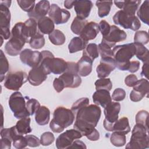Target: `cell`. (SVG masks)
<instances>
[{
  "label": "cell",
  "instance_id": "6da1fadb",
  "mask_svg": "<svg viewBox=\"0 0 149 149\" xmlns=\"http://www.w3.org/2000/svg\"><path fill=\"white\" fill-rule=\"evenodd\" d=\"M101 115V109L95 104H91L80 109L76 113L74 129L82 136L88 135L96 127Z\"/></svg>",
  "mask_w": 149,
  "mask_h": 149
},
{
  "label": "cell",
  "instance_id": "7a4b0ae2",
  "mask_svg": "<svg viewBox=\"0 0 149 149\" xmlns=\"http://www.w3.org/2000/svg\"><path fill=\"white\" fill-rule=\"evenodd\" d=\"M74 118L75 116L71 109L58 107L54 111L49 127L55 133H61L73 123Z\"/></svg>",
  "mask_w": 149,
  "mask_h": 149
},
{
  "label": "cell",
  "instance_id": "3957f363",
  "mask_svg": "<svg viewBox=\"0 0 149 149\" xmlns=\"http://www.w3.org/2000/svg\"><path fill=\"white\" fill-rule=\"evenodd\" d=\"M112 51L116 68L120 70H127L130 60L135 55L136 53L134 42L115 46Z\"/></svg>",
  "mask_w": 149,
  "mask_h": 149
},
{
  "label": "cell",
  "instance_id": "277c9868",
  "mask_svg": "<svg viewBox=\"0 0 149 149\" xmlns=\"http://www.w3.org/2000/svg\"><path fill=\"white\" fill-rule=\"evenodd\" d=\"M23 22H17L13 27L11 31V37L9 40L5 45V52L13 56L19 55L26 43L22 31Z\"/></svg>",
  "mask_w": 149,
  "mask_h": 149
},
{
  "label": "cell",
  "instance_id": "5b68a950",
  "mask_svg": "<svg viewBox=\"0 0 149 149\" xmlns=\"http://www.w3.org/2000/svg\"><path fill=\"white\" fill-rule=\"evenodd\" d=\"M42 60L40 64L45 70L48 74L52 73L60 74L64 73L68 66L67 62L62 58H54V55L49 51L44 50L41 52Z\"/></svg>",
  "mask_w": 149,
  "mask_h": 149
},
{
  "label": "cell",
  "instance_id": "8992f818",
  "mask_svg": "<svg viewBox=\"0 0 149 149\" xmlns=\"http://www.w3.org/2000/svg\"><path fill=\"white\" fill-rule=\"evenodd\" d=\"M149 147L148 128L140 124H136L132 131L130 141L125 148L130 149H144Z\"/></svg>",
  "mask_w": 149,
  "mask_h": 149
},
{
  "label": "cell",
  "instance_id": "52a82bcc",
  "mask_svg": "<svg viewBox=\"0 0 149 149\" xmlns=\"http://www.w3.org/2000/svg\"><path fill=\"white\" fill-rule=\"evenodd\" d=\"M8 104L16 118L22 119L30 116L26 108L25 98L20 92L16 91L12 93L9 97Z\"/></svg>",
  "mask_w": 149,
  "mask_h": 149
},
{
  "label": "cell",
  "instance_id": "ba28073f",
  "mask_svg": "<svg viewBox=\"0 0 149 149\" xmlns=\"http://www.w3.org/2000/svg\"><path fill=\"white\" fill-rule=\"evenodd\" d=\"M112 19L115 24L120 25L126 29L137 31L141 27V23L137 16H130L122 10L116 12Z\"/></svg>",
  "mask_w": 149,
  "mask_h": 149
},
{
  "label": "cell",
  "instance_id": "9c48e42d",
  "mask_svg": "<svg viewBox=\"0 0 149 149\" xmlns=\"http://www.w3.org/2000/svg\"><path fill=\"white\" fill-rule=\"evenodd\" d=\"M27 76L23 71L9 72L5 78L3 86L8 90L17 91L28 80Z\"/></svg>",
  "mask_w": 149,
  "mask_h": 149
},
{
  "label": "cell",
  "instance_id": "30bf717a",
  "mask_svg": "<svg viewBox=\"0 0 149 149\" xmlns=\"http://www.w3.org/2000/svg\"><path fill=\"white\" fill-rule=\"evenodd\" d=\"M120 110V104L119 102H111L105 108H104V113L105 119L103 125L105 130L112 132L113 125L118 119V114Z\"/></svg>",
  "mask_w": 149,
  "mask_h": 149
},
{
  "label": "cell",
  "instance_id": "8fae6325",
  "mask_svg": "<svg viewBox=\"0 0 149 149\" xmlns=\"http://www.w3.org/2000/svg\"><path fill=\"white\" fill-rule=\"evenodd\" d=\"M82 134L75 129L67 130L61 134L56 140V147L58 149L69 148L76 139L82 137Z\"/></svg>",
  "mask_w": 149,
  "mask_h": 149
},
{
  "label": "cell",
  "instance_id": "7c38bea8",
  "mask_svg": "<svg viewBox=\"0 0 149 149\" xmlns=\"http://www.w3.org/2000/svg\"><path fill=\"white\" fill-rule=\"evenodd\" d=\"M0 13L1 37L3 40H8L10 36L9 28L11 15L9 7L0 3Z\"/></svg>",
  "mask_w": 149,
  "mask_h": 149
},
{
  "label": "cell",
  "instance_id": "4fadbf2b",
  "mask_svg": "<svg viewBox=\"0 0 149 149\" xmlns=\"http://www.w3.org/2000/svg\"><path fill=\"white\" fill-rule=\"evenodd\" d=\"M20 59L23 63L31 68H34L40 65L42 60V55L39 51L26 48L20 53Z\"/></svg>",
  "mask_w": 149,
  "mask_h": 149
},
{
  "label": "cell",
  "instance_id": "5bb4252c",
  "mask_svg": "<svg viewBox=\"0 0 149 149\" xmlns=\"http://www.w3.org/2000/svg\"><path fill=\"white\" fill-rule=\"evenodd\" d=\"M127 34L125 31L120 29L118 27L112 25L109 33L102 37L101 42L105 43L111 48L115 47L116 42L123 41L126 39Z\"/></svg>",
  "mask_w": 149,
  "mask_h": 149
},
{
  "label": "cell",
  "instance_id": "9a60e30c",
  "mask_svg": "<svg viewBox=\"0 0 149 149\" xmlns=\"http://www.w3.org/2000/svg\"><path fill=\"white\" fill-rule=\"evenodd\" d=\"M49 17L56 24L66 23L70 17V13L64 9L61 8L55 3L51 4L48 12Z\"/></svg>",
  "mask_w": 149,
  "mask_h": 149
},
{
  "label": "cell",
  "instance_id": "2e32d148",
  "mask_svg": "<svg viewBox=\"0 0 149 149\" xmlns=\"http://www.w3.org/2000/svg\"><path fill=\"white\" fill-rule=\"evenodd\" d=\"M115 68L116 63L113 58H101L100 64L96 68L97 76L99 78H105Z\"/></svg>",
  "mask_w": 149,
  "mask_h": 149
},
{
  "label": "cell",
  "instance_id": "e0dca14e",
  "mask_svg": "<svg viewBox=\"0 0 149 149\" xmlns=\"http://www.w3.org/2000/svg\"><path fill=\"white\" fill-rule=\"evenodd\" d=\"M48 73L42 66L32 68L29 71L27 80L30 84L34 86H37L42 84L47 78Z\"/></svg>",
  "mask_w": 149,
  "mask_h": 149
},
{
  "label": "cell",
  "instance_id": "ac0fdd59",
  "mask_svg": "<svg viewBox=\"0 0 149 149\" xmlns=\"http://www.w3.org/2000/svg\"><path fill=\"white\" fill-rule=\"evenodd\" d=\"M50 6L48 1H40L35 5L33 10L27 13V15L30 18H32L36 21L38 20L41 18L45 17L48 12H49Z\"/></svg>",
  "mask_w": 149,
  "mask_h": 149
},
{
  "label": "cell",
  "instance_id": "d6986e66",
  "mask_svg": "<svg viewBox=\"0 0 149 149\" xmlns=\"http://www.w3.org/2000/svg\"><path fill=\"white\" fill-rule=\"evenodd\" d=\"M93 6V2L89 0L76 1L74 8L77 17L81 19H86L90 15Z\"/></svg>",
  "mask_w": 149,
  "mask_h": 149
},
{
  "label": "cell",
  "instance_id": "ffe728a7",
  "mask_svg": "<svg viewBox=\"0 0 149 149\" xmlns=\"http://www.w3.org/2000/svg\"><path fill=\"white\" fill-rule=\"evenodd\" d=\"M141 0L135 1H115L114 3L118 8L122 9L127 15L130 16H135L136 12L141 3Z\"/></svg>",
  "mask_w": 149,
  "mask_h": 149
},
{
  "label": "cell",
  "instance_id": "44dd1931",
  "mask_svg": "<svg viewBox=\"0 0 149 149\" xmlns=\"http://www.w3.org/2000/svg\"><path fill=\"white\" fill-rule=\"evenodd\" d=\"M99 31L98 24L97 23L94 22H87L80 34V37L88 42V41L94 39L99 33Z\"/></svg>",
  "mask_w": 149,
  "mask_h": 149
},
{
  "label": "cell",
  "instance_id": "7402d4cb",
  "mask_svg": "<svg viewBox=\"0 0 149 149\" xmlns=\"http://www.w3.org/2000/svg\"><path fill=\"white\" fill-rule=\"evenodd\" d=\"M59 78L62 81L65 87L76 88L80 86L81 83V77L77 73L65 72Z\"/></svg>",
  "mask_w": 149,
  "mask_h": 149
},
{
  "label": "cell",
  "instance_id": "603a6c76",
  "mask_svg": "<svg viewBox=\"0 0 149 149\" xmlns=\"http://www.w3.org/2000/svg\"><path fill=\"white\" fill-rule=\"evenodd\" d=\"M22 31L26 42H29L30 38L38 32L37 21L32 18L26 20L23 23Z\"/></svg>",
  "mask_w": 149,
  "mask_h": 149
},
{
  "label": "cell",
  "instance_id": "cb8c5ba5",
  "mask_svg": "<svg viewBox=\"0 0 149 149\" xmlns=\"http://www.w3.org/2000/svg\"><path fill=\"white\" fill-rule=\"evenodd\" d=\"M93 100L97 105L104 108L112 102V97L109 91L106 90H98L93 95Z\"/></svg>",
  "mask_w": 149,
  "mask_h": 149
},
{
  "label": "cell",
  "instance_id": "d4e9b609",
  "mask_svg": "<svg viewBox=\"0 0 149 149\" xmlns=\"http://www.w3.org/2000/svg\"><path fill=\"white\" fill-rule=\"evenodd\" d=\"M93 61L86 56L83 55L77 62L78 74L80 76L86 77L89 75L92 71Z\"/></svg>",
  "mask_w": 149,
  "mask_h": 149
},
{
  "label": "cell",
  "instance_id": "484cf974",
  "mask_svg": "<svg viewBox=\"0 0 149 149\" xmlns=\"http://www.w3.org/2000/svg\"><path fill=\"white\" fill-rule=\"evenodd\" d=\"M37 27L39 33L42 34H49L55 28L54 22L47 16L43 17L38 20Z\"/></svg>",
  "mask_w": 149,
  "mask_h": 149
},
{
  "label": "cell",
  "instance_id": "4316f807",
  "mask_svg": "<svg viewBox=\"0 0 149 149\" xmlns=\"http://www.w3.org/2000/svg\"><path fill=\"white\" fill-rule=\"evenodd\" d=\"M50 118V111L45 106H41L36 112L35 120L36 123L41 126L48 123Z\"/></svg>",
  "mask_w": 149,
  "mask_h": 149
},
{
  "label": "cell",
  "instance_id": "83f0119b",
  "mask_svg": "<svg viewBox=\"0 0 149 149\" xmlns=\"http://www.w3.org/2000/svg\"><path fill=\"white\" fill-rule=\"evenodd\" d=\"M87 42L84 41L80 37H73L68 45L69 53H74L84 50L87 46Z\"/></svg>",
  "mask_w": 149,
  "mask_h": 149
},
{
  "label": "cell",
  "instance_id": "f1b7e54d",
  "mask_svg": "<svg viewBox=\"0 0 149 149\" xmlns=\"http://www.w3.org/2000/svg\"><path fill=\"white\" fill-rule=\"evenodd\" d=\"M31 119L29 117H26L19 120L15 126L16 130L17 133L20 135L27 134L32 131V129L30 127Z\"/></svg>",
  "mask_w": 149,
  "mask_h": 149
},
{
  "label": "cell",
  "instance_id": "f546056e",
  "mask_svg": "<svg viewBox=\"0 0 149 149\" xmlns=\"http://www.w3.org/2000/svg\"><path fill=\"white\" fill-rule=\"evenodd\" d=\"M112 132H117L126 134L130 132L129 120L126 117H123L116 121L113 125Z\"/></svg>",
  "mask_w": 149,
  "mask_h": 149
},
{
  "label": "cell",
  "instance_id": "4dcf8cb0",
  "mask_svg": "<svg viewBox=\"0 0 149 149\" xmlns=\"http://www.w3.org/2000/svg\"><path fill=\"white\" fill-rule=\"evenodd\" d=\"M111 1H97L95 5L98 8V14L100 17H104L109 15L112 5Z\"/></svg>",
  "mask_w": 149,
  "mask_h": 149
},
{
  "label": "cell",
  "instance_id": "1f68e13d",
  "mask_svg": "<svg viewBox=\"0 0 149 149\" xmlns=\"http://www.w3.org/2000/svg\"><path fill=\"white\" fill-rule=\"evenodd\" d=\"M139 19L145 24H149V1H145L140 6L137 12Z\"/></svg>",
  "mask_w": 149,
  "mask_h": 149
},
{
  "label": "cell",
  "instance_id": "d6a6232c",
  "mask_svg": "<svg viewBox=\"0 0 149 149\" xmlns=\"http://www.w3.org/2000/svg\"><path fill=\"white\" fill-rule=\"evenodd\" d=\"M134 44L136 47L135 55L136 57L143 63L148 62L149 51L148 49L143 44L136 42H134Z\"/></svg>",
  "mask_w": 149,
  "mask_h": 149
},
{
  "label": "cell",
  "instance_id": "836d02e7",
  "mask_svg": "<svg viewBox=\"0 0 149 149\" xmlns=\"http://www.w3.org/2000/svg\"><path fill=\"white\" fill-rule=\"evenodd\" d=\"M134 91L141 94L144 97H148L149 93V83L147 79H141L137 81L135 85L133 87Z\"/></svg>",
  "mask_w": 149,
  "mask_h": 149
},
{
  "label": "cell",
  "instance_id": "e575fe53",
  "mask_svg": "<svg viewBox=\"0 0 149 149\" xmlns=\"http://www.w3.org/2000/svg\"><path fill=\"white\" fill-rule=\"evenodd\" d=\"M48 38L51 43L55 45H61L63 44L66 40L65 34L59 30H54L48 34Z\"/></svg>",
  "mask_w": 149,
  "mask_h": 149
},
{
  "label": "cell",
  "instance_id": "d590c367",
  "mask_svg": "<svg viewBox=\"0 0 149 149\" xmlns=\"http://www.w3.org/2000/svg\"><path fill=\"white\" fill-rule=\"evenodd\" d=\"M83 55L87 56L91 61H94V60L99 56L98 45L95 43L87 44L83 51Z\"/></svg>",
  "mask_w": 149,
  "mask_h": 149
},
{
  "label": "cell",
  "instance_id": "8d00e7d4",
  "mask_svg": "<svg viewBox=\"0 0 149 149\" xmlns=\"http://www.w3.org/2000/svg\"><path fill=\"white\" fill-rule=\"evenodd\" d=\"M29 43L32 48L36 49H41L45 45V38L43 34L37 32L30 38Z\"/></svg>",
  "mask_w": 149,
  "mask_h": 149
},
{
  "label": "cell",
  "instance_id": "74e56055",
  "mask_svg": "<svg viewBox=\"0 0 149 149\" xmlns=\"http://www.w3.org/2000/svg\"><path fill=\"white\" fill-rule=\"evenodd\" d=\"M87 23L86 19H81L78 17L74 18L71 26L70 29L72 31L77 35H80L85 25Z\"/></svg>",
  "mask_w": 149,
  "mask_h": 149
},
{
  "label": "cell",
  "instance_id": "f35d334b",
  "mask_svg": "<svg viewBox=\"0 0 149 149\" xmlns=\"http://www.w3.org/2000/svg\"><path fill=\"white\" fill-rule=\"evenodd\" d=\"M110 141L114 146L122 147L126 144V136L123 133L113 132L111 134Z\"/></svg>",
  "mask_w": 149,
  "mask_h": 149
},
{
  "label": "cell",
  "instance_id": "ab89813d",
  "mask_svg": "<svg viewBox=\"0 0 149 149\" xmlns=\"http://www.w3.org/2000/svg\"><path fill=\"white\" fill-rule=\"evenodd\" d=\"M0 67H1V72H0V81L2 82L3 79L5 78V75L8 72L9 66L7 58L4 55L3 51L0 50Z\"/></svg>",
  "mask_w": 149,
  "mask_h": 149
},
{
  "label": "cell",
  "instance_id": "60d3db41",
  "mask_svg": "<svg viewBox=\"0 0 149 149\" xmlns=\"http://www.w3.org/2000/svg\"><path fill=\"white\" fill-rule=\"evenodd\" d=\"M96 90H106L110 91L112 87V83L109 78H100L95 82Z\"/></svg>",
  "mask_w": 149,
  "mask_h": 149
},
{
  "label": "cell",
  "instance_id": "b9f144b4",
  "mask_svg": "<svg viewBox=\"0 0 149 149\" xmlns=\"http://www.w3.org/2000/svg\"><path fill=\"white\" fill-rule=\"evenodd\" d=\"M149 41V36L146 31H137L134 36V42L143 45L147 44Z\"/></svg>",
  "mask_w": 149,
  "mask_h": 149
},
{
  "label": "cell",
  "instance_id": "7bdbcfd3",
  "mask_svg": "<svg viewBox=\"0 0 149 149\" xmlns=\"http://www.w3.org/2000/svg\"><path fill=\"white\" fill-rule=\"evenodd\" d=\"M148 112L145 110L139 111L136 115V123L148 127Z\"/></svg>",
  "mask_w": 149,
  "mask_h": 149
},
{
  "label": "cell",
  "instance_id": "ee69618b",
  "mask_svg": "<svg viewBox=\"0 0 149 149\" xmlns=\"http://www.w3.org/2000/svg\"><path fill=\"white\" fill-rule=\"evenodd\" d=\"M98 52L100 53L101 58L112 57L113 58V54L111 48L105 43L101 42L98 45Z\"/></svg>",
  "mask_w": 149,
  "mask_h": 149
},
{
  "label": "cell",
  "instance_id": "f6af8a7d",
  "mask_svg": "<svg viewBox=\"0 0 149 149\" xmlns=\"http://www.w3.org/2000/svg\"><path fill=\"white\" fill-rule=\"evenodd\" d=\"M40 107V104L37 100L34 98L29 99L28 98L27 101L26 102V108L30 116L34 115Z\"/></svg>",
  "mask_w": 149,
  "mask_h": 149
},
{
  "label": "cell",
  "instance_id": "bcb514c9",
  "mask_svg": "<svg viewBox=\"0 0 149 149\" xmlns=\"http://www.w3.org/2000/svg\"><path fill=\"white\" fill-rule=\"evenodd\" d=\"M89 104V99L87 97H83L77 100L72 106L71 110L74 113V116L76 112L81 108L87 106Z\"/></svg>",
  "mask_w": 149,
  "mask_h": 149
},
{
  "label": "cell",
  "instance_id": "7dc6e473",
  "mask_svg": "<svg viewBox=\"0 0 149 149\" xmlns=\"http://www.w3.org/2000/svg\"><path fill=\"white\" fill-rule=\"evenodd\" d=\"M17 2L21 9L27 12H31L35 6V1H27V0H17Z\"/></svg>",
  "mask_w": 149,
  "mask_h": 149
},
{
  "label": "cell",
  "instance_id": "c3c4849f",
  "mask_svg": "<svg viewBox=\"0 0 149 149\" xmlns=\"http://www.w3.org/2000/svg\"><path fill=\"white\" fill-rule=\"evenodd\" d=\"M55 140L54 135L50 132L43 133L40 137V143L44 146H47L51 144Z\"/></svg>",
  "mask_w": 149,
  "mask_h": 149
},
{
  "label": "cell",
  "instance_id": "681fc988",
  "mask_svg": "<svg viewBox=\"0 0 149 149\" xmlns=\"http://www.w3.org/2000/svg\"><path fill=\"white\" fill-rule=\"evenodd\" d=\"M13 146L14 147L17 149L26 148L27 146V144L25 137H24L23 135L17 136L13 140Z\"/></svg>",
  "mask_w": 149,
  "mask_h": 149
},
{
  "label": "cell",
  "instance_id": "f907efd6",
  "mask_svg": "<svg viewBox=\"0 0 149 149\" xmlns=\"http://www.w3.org/2000/svg\"><path fill=\"white\" fill-rule=\"evenodd\" d=\"M112 99L115 101H123L126 97V91L121 88H116L112 95Z\"/></svg>",
  "mask_w": 149,
  "mask_h": 149
},
{
  "label": "cell",
  "instance_id": "816d5d0a",
  "mask_svg": "<svg viewBox=\"0 0 149 149\" xmlns=\"http://www.w3.org/2000/svg\"><path fill=\"white\" fill-rule=\"evenodd\" d=\"M27 146L30 147H38L40 144V140L34 135L30 134L26 135L25 136Z\"/></svg>",
  "mask_w": 149,
  "mask_h": 149
},
{
  "label": "cell",
  "instance_id": "f5cc1de1",
  "mask_svg": "<svg viewBox=\"0 0 149 149\" xmlns=\"http://www.w3.org/2000/svg\"><path fill=\"white\" fill-rule=\"evenodd\" d=\"M98 27L103 37L108 35V34L109 33L111 29V26L106 20H102L98 24Z\"/></svg>",
  "mask_w": 149,
  "mask_h": 149
},
{
  "label": "cell",
  "instance_id": "db71d44e",
  "mask_svg": "<svg viewBox=\"0 0 149 149\" xmlns=\"http://www.w3.org/2000/svg\"><path fill=\"white\" fill-rule=\"evenodd\" d=\"M137 77L135 74L127 75L125 79V83L128 87H133L137 81Z\"/></svg>",
  "mask_w": 149,
  "mask_h": 149
},
{
  "label": "cell",
  "instance_id": "11a10c76",
  "mask_svg": "<svg viewBox=\"0 0 149 149\" xmlns=\"http://www.w3.org/2000/svg\"><path fill=\"white\" fill-rule=\"evenodd\" d=\"M53 86H54V89L58 93L61 92L65 88V86H64V84H63L62 81L59 77L55 78V79L53 81Z\"/></svg>",
  "mask_w": 149,
  "mask_h": 149
},
{
  "label": "cell",
  "instance_id": "9f6ffc18",
  "mask_svg": "<svg viewBox=\"0 0 149 149\" xmlns=\"http://www.w3.org/2000/svg\"><path fill=\"white\" fill-rule=\"evenodd\" d=\"M140 62L138 61H131L129 63L127 70L130 73H135L139 69Z\"/></svg>",
  "mask_w": 149,
  "mask_h": 149
},
{
  "label": "cell",
  "instance_id": "6f0895ef",
  "mask_svg": "<svg viewBox=\"0 0 149 149\" xmlns=\"http://www.w3.org/2000/svg\"><path fill=\"white\" fill-rule=\"evenodd\" d=\"M129 97H130V100L133 102H139L140 100H141L143 99V98L144 97V95L136 92L134 90H132V91L130 93Z\"/></svg>",
  "mask_w": 149,
  "mask_h": 149
},
{
  "label": "cell",
  "instance_id": "680465c9",
  "mask_svg": "<svg viewBox=\"0 0 149 149\" xmlns=\"http://www.w3.org/2000/svg\"><path fill=\"white\" fill-rule=\"evenodd\" d=\"M67 64H68V66L65 72L78 74L77 63L73 62H67Z\"/></svg>",
  "mask_w": 149,
  "mask_h": 149
},
{
  "label": "cell",
  "instance_id": "91938a15",
  "mask_svg": "<svg viewBox=\"0 0 149 149\" xmlns=\"http://www.w3.org/2000/svg\"><path fill=\"white\" fill-rule=\"evenodd\" d=\"M86 137L90 141H97L100 139V133L95 128Z\"/></svg>",
  "mask_w": 149,
  "mask_h": 149
},
{
  "label": "cell",
  "instance_id": "94428289",
  "mask_svg": "<svg viewBox=\"0 0 149 149\" xmlns=\"http://www.w3.org/2000/svg\"><path fill=\"white\" fill-rule=\"evenodd\" d=\"M86 146L85 144L79 140H75L72 144V145L69 147V148H86Z\"/></svg>",
  "mask_w": 149,
  "mask_h": 149
},
{
  "label": "cell",
  "instance_id": "6125c7cd",
  "mask_svg": "<svg viewBox=\"0 0 149 149\" xmlns=\"http://www.w3.org/2000/svg\"><path fill=\"white\" fill-rule=\"evenodd\" d=\"M12 141L6 138H1V148L10 149L11 148Z\"/></svg>",
  "mask_w": 149,
  "mask_h": 149
},
{
  "label": "cell",
  "instance_id": "be15d7a7",
  "mask_svg": "<svg viewBox=\"0 0 149 149\" xmlns=\"http://www.w3.org/2000/svg\"><path fill=\"white\" fill-rule=\"evenodd\" d=\"M148 62L144 63L143 66L142 67V71L141 72V76H144L146 79H148Z\"/></svg>",
  "mask_w": 149,
  "mask_h": 149
},
{
  "label": "cell",
  "instance_id": "e7e4bbea",
  "mask_svg": "<svg viewBox=\"0 0 149 149\" xmlns=\"http://www.w3.org/2000/svg\"><path fill=\"white\" fill-rule=\"evenodd\" d=\"M76 2V0L71 1V0H68L64 1V6L66 9H71L74 5V3Z\"/></svg>",
  "mask_w": 149,
  "mask_h": 149
}]
</instances>
